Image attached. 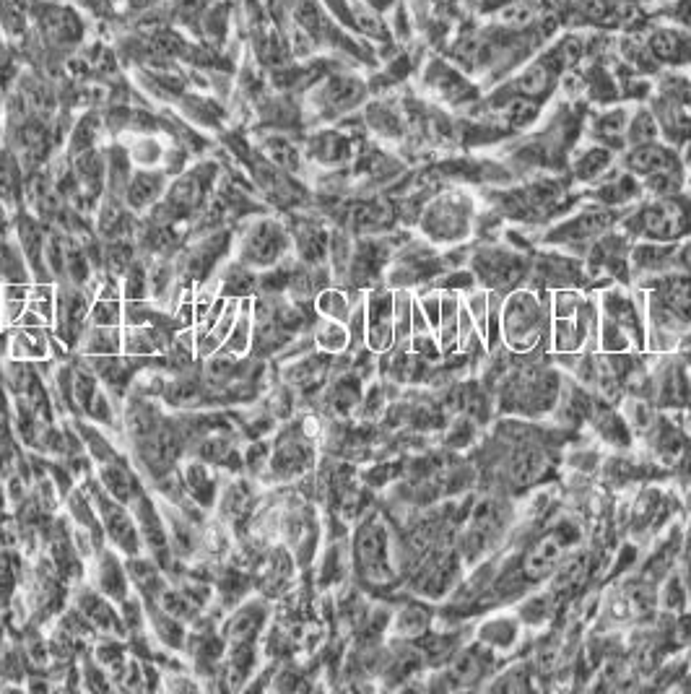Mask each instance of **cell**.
Wrapping results in <instances>:
<instances>
[{
	"label": "cell",
	"mask_w": 691,
	"mask_h": 694,
	"mask_svg": "<svg viewBox=\"0 0 691 694\" xmlns=\"http://www.w3.org/2000/svg\"><path fill=\"white\" fill-rule=\"evenodd\" d=\"M307 156L323 167H343L354 156V143L338 130H323L307 141Z\"/></svg>",
	"instance_id": "obj_24"
},
{
	"label": "cell",
	"mask_w": 691,
	"mask_h": 694,
	"mask_svg": "<svg viewBox=\"0 0 691 694\" xmlns=\"http://www.w3.org/2000/svg\"><path fill=\"white\" fill-rule=\"evenodd\" d=\"M291 232V247H294V258L307 263V266H325L330 255V232L320 219L310 216L291 214L286 221Z\"/></svg>",
	"instance_id": "obj_15"
},
{
	"label": "cell",
	"mask_w": 691,
	"mask_h": 694,
	"mask_svg": "<svg viewBox=\"0 0 691 694\" xmlns=\"http://www.w3.org/2000/svg\"><path fill=\"white\" fill-rule=\"evenodd\" d=\"M289 255H294V247H291V232L284 219L252 214L234 227L232 258L250 271H268V268L284 263Z\"/></svg>",
	"instance_id": "obj_3"
},
{
	"label": "cell",
	"mask_w": 691,
	"mask_h": 694,
	"mask_svg": "<svg viewBox=\"0 0 691 694\" xmlns=\"http://www.w3.org/2000/svg\"><path fill=\"white\" fill-rule=\"evenodd\" d=\"M681 575H684L686 593H689V606H691V557L684 559V570H681Z\"/></svg>",
	"instance_id": "obj_38"
},
{
	"label": "cell",
	"mask_w": 691,
	"mask_h": 694,
	"mask_svg": "<svg viewBox=\"0 0 691 694\" xmlns=\"http://www.w3.org/2000/svg\"><path fill=\"white\" fill-rule=\"evenodd\" d=\"M658 609L666 611V614H673V617H679V614L689 611V593H686L684 575H681V570H676V567H673L666 578H663V583H660Z\"/></svg>",
	"instance_id": "obj_31"
},
{
	"label": "cell",
	"mask_w": 691,
	"mask_h": 694,
	"mask_svg": "<svg viewBox=\"0 0 691 694\" xmlns=\"http://www.w3.org/2000/svg\"><path fill=\"white\" fill-rule=\"evenodd\" d=\"M497 666V653L481 645L478 640H471L468 645L458 648L447 661V679L453 687H473V684L484 682Z\"/></svg>",
	"instance_id": "obj_16"
},
{
	"label": "cell",
	"mask_w": 691,
	"mask_h": 694,
	"mask_svg": "<svg viewBox=\"0 0 691 694\" xmlns=\"http://www.w3.org/2000/svg\"><path fill=\"white\" fill-rule=\"evenodd\" d=\"M364 297V292H349V289H343V286H325L323 292L315 297V312L317 318H328V320H341V323H346L351 315V310H354V305L359 302V299Z\"/></svg>",
	"instance_id": "obj_26"
},
{
	"label": "cell",
	"mask_w": 691,
	"mask_h": 694,
	"mask_svg": "<svg viewBox=\"0 0 691 694\" xmlns=\"http://www.w3.org/2000/svg\"><path fill=\"white\" fill-rule=\"evenodd\" d=\"M611 167V151L608 149H590L575 162V177L580 182L593 185L595 180H601L606 175V169Z\"/></svg>",
	"instance_id": "obj_35"
},
{
	"label": "cell",
	"mask_w": 691,
	"mask_h": 694,
	"mask_svg": "<svg viewBox=\"0 0 691 694\" xmlns=\"http://www.w3.org/2000/svg\"><path fill=\"white\" fill-rule=\"evenodd\" d=\"M125 567H128V578L133 591L143 598V601H159L164 588L169 585V575L156 565L154 559L146 552L125 557Z\"/></svg>",
	"instance_id": "obj_22"
},
{
	"label": "cell",
	"mask_w": 691,
	"mask_h": 694,
	"mask_svg": "<svg viewBox=\"0 0 691 694\" xmlns=\"http://www.w3.org/2000/svg\"><path fill=\"white\" fill-rule=\"evenodd\" d=\"M78 357H112L123 354V325H86L78 341Z\"/></svg>",
	"instance_id": "obj_25"
},
{
	"label": "cell",
	"mask_w": 691,
	"mask_h": 694,
	"mask_svg": "<svg viewBox=\"0 0 691 694\" xmlns=\"http://www.w3.org/2000/svg\"><path fill=\"white\" fill-rule=\"evenodd\" d=\"M619 227L632 242H681L691 234V208L676 195H655L632 216H621Z\"/></svg>",
	"instance_id": "obj_6"
},
{
	"label": "cell",
	"mask_w": 691,
	"mask_h": 694,
	"mask_svg": "<svg viewBox=\"0 0 691 694\" xmlns=\"http://www.w3.org/2000/svg\"><path fill=\"white\" fill-rule=\"evenodd\" d=\"M263 156L271 164H276L278 169H284V172H289V175L299 172V167H302V154H299L297 146H294V143H291L289 138H284V136H268V138H265V141H263Z\"/></svg>",
	"instance_id": "obj_32"
},
{
	"label": "cell",
	"mask_w": 691,
	"mask_h": 694,
	"mask_svg": "<svg viewBox=\"0 0 691 694\" xmlns=\"http://www.w3.org/2000/svg\"><path fill=\"white\" fill-rule=\"evenodd\" d=\"M502 346L512 354H533L543 341H549V297L533 286H520L502 299L499 310Z\"/></svg>",
	"instance_id": "obj_2"
},
{
	"label": "cell",
	"mask_w": 691,
	"mask_h": 694,
	"mask_svg": "<svg viewBox=\"0 0 691 694\" xmlns=\"http://www.w3.org/2000/svg\"><path fill=\"white\" fill-rule=\"evenodd\" d=\"M432 622L434 611L424 601H406L390 614L388 632L398 637L401 643H411V640H419L421 635H427L432 630Z\"/></svg>",
	"instance_id": "obj_23"
},
{
	"label": "cell",
	"mask_w": 691,
	"mask_h": 694,
	"mask_svg": "<svg viewBox=\"0 0 691 694\" xmlns=\"http://www.w3.org/2000/svg\"><path fill=\"white\" fill-rule=\"evenodd\" d=\"M86 583L94 585L102 596L120 604L133 593V585L128 578V567H125V557L110 544L102 546L91 562H86Z\"/></svg>",
	"instance_id": "obj_13"
},
{
	"label": "cell",
	"mask_w": 691,
	"mask_h": 694,
	"mask_svg": "<svg viewBox=\"0 0 691 694\" xmlns=\"http://www.w3.org/2000/svg\"><path fill=\"white\" fill-rule=\"evenodd\" d=\"M94 474L102 481V487L107 489L115 500L123 502V505H130L143 489L149 487L146 479L141 476V471L136 468V463L130 461V455H123V458H117V461L102 463V466H94Z\"/></svg>",
	"instance_id": "obj_20"
},
{
	"label": "cell",
	"mask_w": 691,
	"mask_h": 694,
	"mask_svg": "<svg viewBox=\"0 0 691 694\" xmlns=\"http://www.w3.org/2000/svg\"><path fill=\"white\" fill-rule=\"evenodd\" d=\"M89 307L91 294L86 292V286L71 284V281H58L52 333H55L73 354H76L78 341H81L86 325H89Z\"/></svg>",
	"instance_id": "obj_11"
},
{
	"label": "cell",
	"mask_w": 691,
	"mask_h": 694,
	"mask_svg": "<svg viewBox=\"0 0 691 694\" xmlns=\"http://www.w3.org/2000/svg\"><path fill=\"white\" fill-rule=\"evenodd\" d=\"M252 325H255V320H252V297L239 299V312H237V318H234L232 331H229L227 341H224V346H221L219 351L232 354V357H239V359L250 357Z\"/></svg>",
	"instance_id": "obj_27"
},
{
	"label": "cell",
	"mask_w": 691,
	"mask_h": 694,
	"mask_svg": "<svg viewBox=\"0 0 691 694\" xmlns=\"http://www.w3.org/2000/svg\"><path fill=\"white\" fill-rule=\"evenodd\" d=\"M128 507L133 510V515H136L138 531H141L143 541V552L149 554L156 565L162 567L169 575V570L177 565V559L175 554H172V546H169L167 523H164L162 507H159L156 494L146 487Z\"/></svg>",
	"instance_id": "obj_10"
},
{
	"label": "cell",
	"mask_w": 691,
	"mask_h": 694,
	"mask_svg": "<svg viewBox=\"0 0 691 694\" xmlns=\"http://www.w3.org/2000/svg\"><path fill=\"white\" fill-rule=\"evenodd\" d=\"M154 604L162 606L169 617L180 619V622H185L188 627L195 622V619L201 617V609H198V606H195L193 601L182 593V588L177 583H169L167 588H164L162 596H159V601H154Z\"/></svg>",
	"instance_id": "obj_33"
},
{
	"label": "cell",
	"mask_w": 691,
	"mask_h": 694,
	"mask_svg": "<svg viewBox=\"0 0 691 694\" xmlns=\"http://www.w3.org/2000/svg\"><path fill=\"white\" fill-rule=\"evenodd\" d=\"M0 284H34V273L21 253L19 242L11 237L0 240Z\"/></svg>",
	"instance_id": "obj_28"
},
{
	"label": "cell",
	"mask_w": 691,
	"mask_h": 694,
	"mask_svg": "<svg viewBox=\"0 0 691 694\" xmlns=\"http://www.w3.org/2000/svg\"><path fill=\"white\" fill-rule=\"evenodd\" d=\"M123 286V302H138V299H151L149 286V263L143 258L133 260V266L120 276Z\"/></svg>",
	"instance_id": "obj_34"
},
{
	"label": "cell",
	"mask_w": 691,
	"mask_h": 694,
	"mask_svg": "<svg viewBox=\"0 0 691 694\" xmlns=\"http://www.w3.org/2000/svg\"><path fill=\"white\" fill-rule=\"evenodd\" d=\"M71 604L94 624V630H97L99 635H115L128 640V632H125V624L123 617H120L117 604L107 596H102L94 585H89L86 580H78L76 588L71 591Z\"/></svg>",
	"instance_id": "obj_14"
},
{
	"label": "cell",
	"mask_w": 691,
	"mask_h": 694,
	"mask_svg": "<svg viewBox=\"0 0 691 694\" xmlns=\"http://www.w3.org/2000/svg\"><path fill=\"white\" fill-rule=\"evenodd\" d=\"M312 338H315V349L328 354V357H341L349 351V325L341 323V320H328L317 318V323L312 325Z\"/></svg>",
	"instance_id": "obj_29"
},
{
	"label": "cell",
	"mask_w": 691,
	"mask_h": 694,
	"mask_svg": "<svg viewBox=\"0 0 691 694\" xmlns=\"http://www.w3.org/2000/svg\"><path fill=\"white\" fill-rule=\"evenodd\" d=\"M624 167L640 180H653L660 175H681L679 156L658 141L637 143L624 156Z\"/></svg>",
	"instance_id": "obj_18"
},
{
	"label": "cell",
	"mask_w": 691,
	"mask_h": 694,
	"mask_svg": "<svg viewBox=\"0 0 691 694\" xmlns=\"http://www.w3.org/2000/svg\"><path fill=\"white\" fill-rule=\"evenodd\" d=\"M351 570L369 588H388L398 580V544L388 520L377 510L359 515L349 536Z\"/></svg>",
	"instance_id": "obj_1"
},
{
	"label": "cell",
	"mask_w": 691,
	"mask_h": 694,
	"mask_svg": "<svg viewBox=\"0 0 691 694\" xmlns=\"http://www.w3.org/2000/svg\"><path fill=\"white\" fill-rule=\"evenodd\" d=\"M619 221L621 216L616 214V208H606L595 203V206L577 211V214L551 224L549 229H543V245L556 247V250H564V253L572 255L577 250H585V255H588L593 242H598L603 234L619 227Z\"/></svg>",
	"instance_id": "obj_9"
},
{
	"label": "cell",
	"mask_w": 691,
	"mask_h": 694,
	"mask_svg": "<svg viewBox=\"0 0 691 694\" xmlns=\"http://www.w3.org/2000/svg\"><path fill=\"white\" fill-rule=\"evenodd\" d=\"M562 377L538 367H523L507 377L502 388V411L515 416L538 419L556 409L562 396Z\"/></svg>",
	"instance_id": "obj_7"
},
{
	"label": "cell",
	"mask_w": 691,
	"mask_h": 694,
	"mask_svg": "<svg viewBox=\"0 0 691 694\" xmlns=\"http://www.w3.org/2000/svg\"><path fill=\"white\" fill-rule=\"evenodd\" d=\"M123 146H125V151H128L133 167H138V169L162 167L164 151H167V146H164L159 138L149 136V133H136V136L130 138V141H125Z\"/></svg>",
	"instance_id": "obj_30"
},
{
	"label": "cell",
	"mask_w": 691,
	"mask_h": 694,
	"mask_svg": "<svg viewBox=\"0 0 691 694\" xmlns=\"http://www.w3.org/2000/svg\"><path fill=\"white\" fill-rule=\"evenodd\" d=\"M180 476L182 487H185V494H188L190 500L198 502L208 513L216 510L221 481H224V474H221L219 468L201 461V458H195V455H185L180 461Z\"/></svg>",
	"instance_id": "obj_17"
},
{
	"label": "cell",
	"mask_w": 691,
	"mask_h": 694,
	"mask_svg": "<svg viewBox=\"0 0 691 694\" xmlns=\"http://www.w3.org/2000/svg\"><path fill=\"white\" fill-rule=\"evenodd\" d=\"M169 185V175L162 167L154 169H133L128 185H125L123 201L136 216H146L156 203L164 198V190Z\"/></svg>",
	"instance_id": "obj_19"
},
{
	"label": "cell",
	"mask_w": 691,
	"mask_h": 694,
	"mask_svg": "<svg viewBox=\"0 0 691 694\" xmlns=\"http://www.w3.org/2000/svg\"><path fill=\"white\" fill-rule=\"evenodd\" d=\"M520 635H523V622L517 619V614H494L478 624L473 640L499 656V653H510L520 643Z\"/></svg>",
	"instance_id": "obj_21"
},
{
	"label": "cell",
	"mask_w": 691,
	"mask_h": 694,
	"mask_svg": "<svg viewBox=\"0 0 691 694\" xmlns=\"http://www.w3.org/2000/svg\"><path fill=\"white\" fill-rule=\"evenodd\" d=\"M125 302L120 297H94L89 307L91 325H123Z\"/></svg>",
	"instance_id": "obj_37"
},
{
	"label": "cell",
	"mask_w": 691,
	"mask_h": 694,
	"mask_svg": "<svg viewBox=\"0 0 691 694\" xmlns=\"http://www.w3.org/2000/svg\"><path fill=\"white\" fill-rule=\"evenodd\" d=\"M273 619V601L255 593L247 596L245 601H239L237 606L224 614L219 630L224 640L229 643H260L263 632L268 630V624Z\"/></svg>",
	"instance_id": "obj_12"
},
{
	"label": "cell",
	"mask_w": 691,
	"mask_h": 694,
	"mask_svg": "<svg viewBox=\"0 0 691 694\" xmlns=\"http://www.w3.org/2000/svg\"><path fill=\"white\" fill-rule=\"evenodd\" d=\"M476 203L463 190H450V193L434 195L427 206L421 208L416 229L421 240L432 242L440 250H450L463 242H468L476 232Z\"/></svg>",
	"instance_id": "obj_4"
},
{
	"label": "cell",
	"mask_w": 691,
	"mask_h": 694,
	"mask_svg": "<svg viewBox=\"0 0 691 694\" xmlns=\"http://www.w3.org/2000/svg\"><path fill=\"white\" fill-rule=\"evenodd\" d=\"M582 539V531L575 520L562 518L559 523L549 528L546 533H541L533 544L525 549V554L517 562V575H515V588L517 591H525V588H536L541 583H549L551 575L559 570L564 559L572 554L577 544Z\"/></svg>",
	"instance_id": "obj_5"
},
{
	"label": "cell",
	"mask_w": 691,
	"mask_h": 694,
	"mask_svg": "<svg viewBox=\"0 0 691 694\" xmlns=\"http://www.w3.org/2000/svg\"><path fill=\"white\" fill-rule=\"evenodd\" d=\"M273 442L268 437H258V440H247V445H242V458H245V474L250 479H258L263 476L265 466H268V458H271Z\"/></svg>",
	"instance_id": "obj_36"
},
{
	"label": "cell",
	"mask_w": 691,
	"mask_h": 694,
	"mask_svg": "<svg viewBox=\"0 0 691 694\" xmlns=\"http://www.w3.org/2000/svg\"><path fill=\"white\" fill-rule=\"evenodd\" d=\"M468 268L473 271L481 289L507 297L510 292L520 289L523 279L530 276V258L525 255V250H515L504 242L502 245L489 242V245L473 250Z\"/></svg>",
	"instance_id": "obj_8"
}]
</instances>
